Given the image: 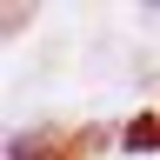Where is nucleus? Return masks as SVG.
<instances>
[]
</instances>
